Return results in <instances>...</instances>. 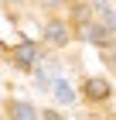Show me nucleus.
<instances>
[{
    "label": "nucleus",
    "mask_w": 116,
    "mask_h": 120,
    "mask_svg": "<svg viewBox=\"0 0 116 120\" xmlns=\"http://www.w3.org/2000/svg\"><path fill=\"white\" fill-rule=\"evenodd\" d=\"M92 7H96V14L102 17V28H106V31H116V7H109L106 0H92Z\"/></svg>",
    "instance_id": "nucleus-1"
},
{
    "label": "nucleus",
    "mask_w": 116,
    "mask_h": 120,
    "mask_svg": "<svg viewBox=\"0 0 116 120\" xmlns=\"http://www.w3.org/2000/svg\"><path fill=\"white\" fill-rule=\"evenodd\" d=\"M14 58H17V65L31 69V65L38 62V48L31 45V41H21V45H17V52H14Z\"/></svg>",
    "instance_id": "nucleus-2"
},
{
    "label": "nucleus",
    "mask_w": 116,
    "mask_h": 120,
    "mask_svg": "<svg viewBox=\"0 0 116 120\" xmlns=\"http://www.w3.org/2000/svg\"><path fill=\"white\" fill-rule=\"evenodd\" d=\"M82 34L89 38L92 45H109V41H113V34H109L106 28H96V24H82Z\"/></svg>",
    "instance_id": "nucleus-3"
},
{
    "label": "nucleus",
    "mask_w": 116,
    "mask_h": 120,
    "mask_svg": "<svg viewBox=\"0 0 116 120\" xmlns=\"http://www.w3.org/2000/svg\"><path fill=\"white\" fill-rule=\"evenodd\" d=\"M10 120H38V113H34V106H31V103L14 100V103H10Z\"/></svg>",
    "instance_id": "nucleus-4"
},
{
    "label": "nucleus",
    "mask_w": 116,
    "mask_h": 120,
    "mask_svg": "<svg viewBox=\"0 0 116 120\" xmlns=\"http://www.w3.org/2000/svg\"><path fill=\"white\" fill-rule=\"evenodd\" d=\"M85 96H89V100H106L109 96V82L106 79H89V82H85Z\"/></svg>",
    "instance_id": "nucleus-5"
},
{
    "label": "nucleus",
    "mask_w": 116,
    "mask_h": 120,
    "mask_svg": "<svg viewBox=\"0 0 116 120\" xmlns=\"http://www.w3.org/2000/svg\"><path fill=\"white\" fill-rule=\"evenodd\" d=\"M45 34H48V41H51V45H65V41H68V28H65L62 21H51Z\"/></svg>",
    "instance_id": "nucleus-6"
},
{
    "label": "nucleus",
    "mask_w": 116,
    "mask_h": 120,
    "mask_svg": "<svg viewBox=\"0 0 116 120\" xmlns=\"http://www.w3.org/2000/svg\"><path fill=\"white\" fill-rule=\"evenodd\" d=\"M51 89H55V96H58V103H72V100H75V89H72L65 79H55Z\"/></svg>",
    "instance_id": "nucleus-7"
},
{
    "label": "nucleus",
    "mask_w": 116,
    "mask_h": 120,
    "mask_svg": "<svg viewBox=\"0 0 116 120\" xmlns=\"http://www.w3.org/2000/svg\"><path fill=\"white\" fill-rule=\"evenodd\" d=\"M38 82H41V86H48V82H55V65H51V62H48L45 69H38Z\"/></svg>",
    "instance_id": "nucleus-8"
},
{
    "label": "nucleus",
    "mask_w": 116,
    "mask_h": 120,
    "mask_svg": "<svg viewBox=\"0 0 116 120\" xmlns=\"http://www.w3.org/2000/svg\"><path fill=\"white\" fill-rule=\"evenodd\" d=\"M45 120H62V117H58L55 110H48V113H45Z\"/></svg>",
    "instance_id": "nucleus-9"
}]
</instances>
